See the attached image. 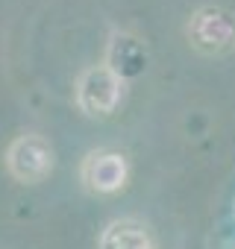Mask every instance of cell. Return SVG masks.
Wrapping results in <instances>:
<instances>
[{
  "instance_id": "6da1fadb",
  "label": "cell",
  "mask_w": 235,
  "mask_h": 249,
  "mask_svg": "<svg viewBox=\"0 0 235 249\" xmlns=\"http://www.w3.org/2000/svg\"><path fill=\"white\" fill-rule=\"evenodd\" d=\"M9 173L24 185H39L53 170V150L41 135H18L6 150Z\"/></svg>"
},
{
  "instance_id": "7a4b0ae2",
  "label": "cell",
  "mask_w": 235,
  "mask_h": 249,
  "mask_svg": "<svg viewBox=\"0 0 235 249\" xmlns=\"http://www.w3.org/2000/svg\"><path fill=\"white\" fill-rule=\"evenodd\" d=\"M121 100V79L112 68H88L77 85V103L85 114H109Z\"/></svg>"
},
{
  "instance_id": "3957f363",
  "label": "cell",
  "mask_w": 235,
  "mask_h": 249,
  "mask_svg": "<svg viewBox=\"0 0 235 249\" xmlns=\"http://www.w3.org/2000/svg\"><path fill=\"white\" fill-rule=\"evenodd\" d=\"M82 182L88 191L94 194H112L124 185L127 179V164L118 153H91L85 161H82V170H79Z\"/></svg>"
},
{
  "instance_id": "277c9868",
  "label": "cell",
  "mask_w": 235,
  "mask_h": 249,
  "mask_svg": "<svg viewBox=\"0 0 235 249\" xmlns=\"http://www.w3.org/2000/svg\"><path fill=\"white\" fill-rule=\"evenodd\" d=\"M100 249H153L150 234L136 220H115L100 234Z\"/></svg>"
}]
</instances>
